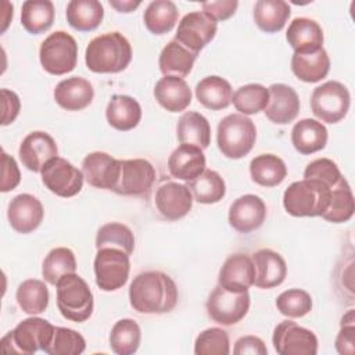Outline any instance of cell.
<instances>
[{"label":"cell","instance_id":"1","mask_svg":"<svg viewBox=\"0 0 355 355\" xmlns=\"http://www.w3.org/2000/svg\"><path fill=\"white\" fill-rule=\"evenodd\" d=\"M179 300V291L172 277L159 270L139 273L129 287V301L139 313L171 312Z\"/></svg>","mask_w":355,"mask_h":355},{"label":"cell","instance_id":"2","mask_svg":"<svg viewBox=\"0 0 355 355\" xmlns=\"http://www.w3.org/2000/svg\"><path fill=\"white\" fill-rule=\"evenodd\" d=\"M132 60V46L119 32H107L92 39L85 51L86 67L96 73H116Z\"/></svg>","mask_w":355,"mask_h":355},{"label":"cell","instance_id":"3","mask_svg":"<svg viewBox=\"0 0 355 355\" xmlns=\"http://www.w3.org/2000/svg\"><path fill=\"white\" fill-rule=\"evenodd\" d=\"M331 197V187L316 179L291 183L283 194L284 209L293 216H322Z\"/></svg>","mask_w":355,"mask_h":355},{"label":"cell","instance_id":"4","mask_svg":"<svg viewBox=\"0 0 355 355\" xmlns=\"http://www.w3.org/2000/svg\"><path fill=\"white\" fill-rule=\"evenodd\" d=\"M257 140L255 123L243 114H230L220 119L216 130L219 151L232 159L245 157Z\"/></svg>","mask_w":355,"mask_h":355},{"label":"cell","instance_id":"5","mask_svg":"<svg viewBox=\"0 0 355 355\" xmlns=\"http://www.w3.org/2000/svg\"><path fill=\"white\" fill-rule=\"evenodd\" d=\"M57 306L60 313L72 322L82 323L93 313V293L76 273L62 276L57 284Z\"/></svg>","mask_w":355,"mask_h":355},{"label":"cell","instance_id":"6","mask_svg":"<svg viewBox=\"0 0 355 355\" xmlns=\"http://www.w3.org/2000/svg\"><path fill=\"white\" fill-rule=\"evenodd\" d=\"M55 326L42 318H28L19 322L14 330L8 331L0 341V347L4 352L15 354H35L36 351H44L50 344Z\"/></svg>","mask_w":355,"mask_h":355},{"label":"cell","instance_id":"7","mask_svg":"<svg viewBox=\"0 0 355 355\" xmlns=\"http://www.w3.org/2000/svg\"><path fill=\"white\" fill-rule=\"evenodd\" d=\"M40 64L51 75L71 72L78 62L76 40L64 31L50 33L40 44Z\"/></svg>","mask_w":355,"mask_h":355},{"label":"cell","instance_id":"8","mask_svg":"<svg viewBox=\"0 0 355 355\" xmlns=\"http://www.w3.org/2000/svg\"><path fill=\"white\" fill-rule=\"evenodd\" d=\"M349 105V92L337 80H327L315 87L311 96V110L313 115L326 123L340 122L347 115Z\"/></svg>","mask_w":355,"mask_h":355},{"label":"cell","instance_id":"9","mask_svg":"<svg viewBox=\"0 0 355 355\" xmlns=\"http://www.w3.org/2000/svg\"><path fill=\"white\" fill-rule=\"evenodd\" d=\"M96 284L103 291H115L123 287L129 279V255L118 248H98L94 257Z\"/></svg>","mask_w":355,"mask_h":355},{"label":"cell","instance_id":"10","mask_svg":"<svg viewBox=\"0 0 355 355\" xmlns=\"http://www.w3.org/2000/svg\"><path fill=\"white\" fill-rule=\"evenodd\" d=\"M208 316L223 326L239 323L250 309L248 291L233 293L220 287L219 284L212 290L207 300Z\"/></svg>","mask_w":355,"mask_h":355},{"label":"cell","instance_id":"11","mask_svg":"<svg viewBox=\"0 0 355 355\" xmlns=\"http://www.w3.org/2000/svg\"><path fill=\"white\" fill-rule=\"evenodd\" d=\"M272 343L280 355H315L318 352L315 333L293 320H283L275 327Z\"/></svg>","mask_w":355,"mask_h":355},{"label":"cell","instance_id":"12","mask_svg":"<svg viewBox=\"0 0 355 355\" xmlns=\"http://www.w3.org/2000/svg\"><path fill=\"white\" fill-rule=\"evenodd\" d=\"M83 173L61 157L50 159L42 169L43 184L55 196L73 197L83 186Z\"/></svg>","mask_w":355,"mask_h":355},{"label":"cell","instance_id":"13","mask_svg":"<svg viewBox=\"0 0 355 355\" xmlns=\"http://www.w3.org/2000/svg\"><path fill=\"white\" fill-rule=\"evenodd\" d=\"M216 31L218 22L214 18L204 11H193L180 19L175 40L198 54L215 37Z\"/></svg>","mask_w":355,"mask_h":355},{"label":"cell","instance_id":"14","mask_svg":"<svg viewBox=\"0 0 355 355\" xmlns=\"http://www.w3.org/2000/svg\"><path fill=\"white\" fill-rule=\"evenodd\" d=\"M155 180L153 164L143 158L121 159L118 182L112 191L122 196H143L150 191Z\"/></svg>","mask_w":355,"mask_h":355},{"label":"cell","instance_id":"15","mask_svg":"<svg viewBox=\"0 0 355 355\" xmlns=\"http://www.w3.org/2000/svg\"><path fill=\"white\" fill-rule=\"evenodd\" d=\"M121 159L104 151H93L82 161V173L86 182L97 189L114 190L119 176Z\"/></svg>","mask_w":355,"mask_h":355},{"label":"cell","instance_id":"16","mask_svg":"<svg viewBox=\"0 0 355 355\" xmlns=\"http://www.w3.org/2000/svg\"><path fill=\"white\" fill-rule=\"evenodd\" d=\"M266 218V205L255 194L236 198L229 208V225L239 233H250L262 226Z\"/></svg>","mask_w":355,"mask_h":355},{"label":"cell","instance_id":"17","mask_svg":"<svg viewBox=\"0 0 355 355\" xmlns=\"http://www.w3.org/2000/svg\"><path fill=\"white\" fill-rule=\"evenodd\" d=\"M19 159L26 169L32 172H42L43 166L58 155L55 140L46 132H31L22 140L19 150Z\"/></svg>","mask_w":355,"mask_h":355},{"label":"cell","instance_id":"18","mask_svg":"<svg viewBox=\"0 0 355 355\" xmlns=\"http://www.w3.org/2000/svg\"><path fill=\"white\" fill-rule=\"evenodd\" d=\"M255 268L252 258L247 254H233L222 265L218 276V284L227 291L243 293L254 284Z\"/></svg>","mask_w":355,"mask_h":355},{"label":"cell","instance_id":"19","mask_svg":"<svg viewBox=\"0 0 355 355\" xmlns=\"http://www.w3.org/2000/svg\"><path fill=\"white\" fill-rule=\"evenodd\" d=\"M44 216V209L35 196L24 193L15 196L7 209V218L11 227L22 234L31 233L39 227Z\"/></svg>","mask_w":355,"mask_h":355},{"label":"cell","instance_id":"20","mask_svg":"<svg viewBox=\"0 0 355 355\" xmlns=\"http://www.w3.org/2000/svg\"><path fill=\"white\" fill-rule=\"evenodd\" d=\"M155 207L164 218L178 220L190 212L193 194L186 184L166 182L159 186L155 193Z\"/></svg>","mask_w":355,"mask_h":355},{"label":"cell","instance_id":"21","mask_svg":"<svg viewBox=\"0 0 355 355\" xmlns=\"http://www.w3.org/2000/svg\"><path fill=\"white\" fill-rule=\"evenodd\" d=\"M269 100L263 110L266 118L277 125L293 122L300 112V97L297 92L284 83L269 86Z\"/></svg>","mask_w":355,"mask_h":355},{"label":"cell","instance_id":"22","mask_svg":"<svg viewBox=\"0 0 355 355\" xmlns=\"http://www.w3.org/2000/svg\"><path fill=\"white\" fill-rule=\"evenodd\" d=\"M255 268L254 284L259 288H273L280 286L287 275V265L283 257L270 250L261 248L252 254Z\"/></svg>","mask_w":355,"mask_h":355},{"label":"cell","instance_id":"23","mask_svg":"<svg viewBox=\"0 0 355 355\" xmlns=\"http://www.w3.org/2000/svg\"><path fill=\"white\" fill-rule=\"evenodd\" d=\"M94 97L92 83L82 76H71L61 80L54 89L55 103L67 111H80L86 108Z\"/></svg>","mask_w":355,"mask_h":355},{"label":"cell","instance_id":"24","mask_svg":"<svg viewBox=\"0 0 355 355\" xmlns=\"http://www.w3.org/2000/svg\"><path fill=\"white\" fill-rule=\"evenodd\" d=\"M169 173L180 180H193L205 169V155L201 148L180 144L168 158Z\"/></svg>","mask_w":355,"mask_h":355},{"label":"cell","instance_id":"25","mask_svg":"<svg viewBox=\"0 0 355 355\" xmlns=\"http://www.w3.org/2000/svg\"><path fill=\"white\" fill-rule=\"evenodd\" d=\"M286 39L294 53H313L323 47L320 25L306 17H298L290 22Z\"/></svg>","mask_w":355,"mask_h":355},{"label":"cell","instance_id":"26","mask_svg":"<svg viewBox=\"0 0 355 355\" xmlns=\"http://www.w3.org/2000/svg\"><path fill=\"white\" fill-rule=\"evenodd\" d=\"M154 97L166 111L180 112L190 105L191 90L184 79L178 76H164L155 83Z\"/></svg>","mask_w":355,"mask_h":355},{"label":"cell","instance_id":"27","mask_svg":"<svg viewBox=\"0 0 355 355\" xmlns=\"http://www.w3.org/2000/svg\"><path fill=\"white\" fill-rule=\"evenodd\" d=\"M107 122L116 130H132L141 119V107L136 98L126 94H114L105 108Z\"/></svg>","mask_w":355,"mask_h":355},{"label":"cell","instance_id":"28","mask_svg":"<svg viewBox=\"0 0 355 355\" xmlns=\"http://www.w3.org/2000/svg\"><path fill=\"white\" fill-rule=\"evenodd\" d=\"M327 137L326 126L311 118L301 119L291 130V143L294 148L305 155L323 150L327 144Z\"/></svg>","mask_w":355,"mask_h":355},{"label":"cell","instance_id":"29","mask_svg":"<svg viewBox=\"0 0 355 355\" xmlns=\"http://www.w3.org/2000/svg\"><path fill=\"white\" fill-rule=\"evenodd\" d=\"M291 71L302 82L315 83L327 76L330 58L322 47L313 53H294L291 57Z\"/></svg>","mask_w":355,"mask_h":355},{"label":"cell","instance_id":"30","mask_svg":"<svg viewBox=\"0 0 355 355\" xmlns=\"http://www.w3.org/2000/svg\"><path fill=\"white\" fill-rule=\"evenodd\" d=\"M197 55L198 54L190 51L173 39L161 50L158 60L159 71L164 76H178L183 79L191 72Z\"/></svg>","mask_w":355,"mask_h":355},{"label":"cell","instance_id":"31","mask_svg":"<svg viewBox=\"0 0 355 355\" xmlns=\"http://www.w3.org/2000/svg\"><path fill=\"white\" fill-rule=\"evenodd\" d=\"M176 133L180 144H190L204 150L211 143V125L208 119L197 111L182 114L178 121Z\"/></svg>","mask_w":355,"mask_h":355},{"label":"cell","instance_id":"32","mask_svg":"<svg viewBox=\"0 0 355 355\" xmlns=\"http://www.w3.org/2000/svg\"><path fill=\"white\" fill-rule=\"evenodd\" d=\"M233 90L230 83L218 76L211 75L201 79L196 86V97L197 100L208 110L218 111L229 107L232 103Z\"/></svg>","mask_w":355,"mask_h":355},{"label":"cell","instance_id":"33","mask_svg":"<svg viewBox=\"0 0 355 355\" xmlns=\"http://www.w3.org/2000/svg\"><path fill=\"white\" fill-rule=\"evenodd\" d=\"M291 8L284 0H258L254 6V21L266 33L282 31L290 18Z\"/></svg>","mask_w":355,"mask_h":355},{"label":"cell","instance_id":"34","mask_svg":"<svg viewBox=\"0 0 355 355\" xmlns=\"http://www.w3.org/2000/svg\"><path fill=\"white\" fill-rule=\"evenodd\" d=\"M103 18L104 8L97 0H72L67 6V21L79 32L94 31Z\"/></svg>","mask_w":355,"mask_h":355},{"label":"cell","instance_id":"35","mask_svg":"<svg viewBox=\"0 0 355 355\" xmlns=\"http://www.w3.org/2000/svg\"><path fill=\"white\" fill-rule=\"evenodd\" d=\"M251 179L263 187H275L287 176L284 161L275 154H261L250 162Z\"/></svg>","mask_w":355,"mask_h":355},{"label":"cell","instance_id":"36","mask_svg":"<svg viewBox=\"0 0 355 355\" xmlns=\"http://www.w3.org/2000/svg\"><path fill=\"white\" fill-rule=\"evenodd\" d=\"M54 4L50 0H26L21 10V24L32 35L49 31L54 22Z\"/></svg>","mask_w":355,"mask_h":355},{"label":"cell","instance_id":"37","mask_svg":"<svg viewBox=\"0 0 355 355\" xmlns=\"http://www.w3.org/2000/svg\"><path fill=\"white\" fill-rule=\"evenodd\" d=\"M354 211H355L354 194L347 179L343 176L337 182V184L331 187L330 204L326 212L322 215V218L327 222L343 223L352 218Z\"/></svg>","mask_w":355,"mask_h":355},{"label":"cell","instance_id":"38","mask_svg":"<svg viewBox=\"0 0 355 355\" xmlns=\"http://www.w3.org/2000/svg\"><path fill=\"white\" fill-rule=\"evenodd\" d=\"M179 11L171 0L151 1L143 15L146 28L154 35H164L173 29L178 22Z\"/></svg>","mask_w":355,"mask_h":355},{"label":"cell","instance_id":"39","mask_svg":"<svg viewBox=\"0 0 355 355\" xmlns=\"http://www.w3.org/2000/svg\"><path fill=\"white\" fill-rule=\"evenodd\" d=\"M187 187L190 189L194 200L200 204L219 202L226 194L223 178L212 169H204L201 175L190 180Z\"/></svg>","mask_w":355,"mask_h":355},{"label":"cell","instance_id":"40","mask_svg":"<svg viewBox=\"0 0 355 355\" xmlns=\"http://www.w3.org/2000/svg\"><path fill=\"white\" fill-rule=\"evenodd\" d=\"M15 298L25 313L37 315L44 312L49 305V288L42 280L28 279L18 286Z\"/></svg>","mask_w":355,"mask_h":355},{"label":"cell","instance_id":"41","mask_svg":"<svg viewBox=\"0 0 355 355\" xmlns=\"http://www.w3.org/2000/svg\"><path fill=\"white\" fill-rule=\"evenodd\" d=\"M141 341V330L133 319L115 322L110 333L111 349L118 355H132L137 351Z\"/></svg>","mask_w":355,"mask_h":355},{"label":"cell","instance_id":"42","mask_svg":"<svg viewBox=\"0 0 355 355\" xmlns=\"http://www.w3.org/2000/svg\"><path fill=\"white\" fill-rule=\"evenodd\" d=\"M76 272V259L72 250L67 247L53 248L44 258L42 265V276L49 284H57V282L69 273Z\"/></svg>","mask_w":355,"mask_h":355},{"label":"cell","instance_id":"43","mask_svg":"<svg viewBox=\"0 0 355 355\" xmlns=\"http://www.w3.org/2000/svg\"><path fill=\"white\" fill-rule=\"evenodd\" d=\"M269 100V90L259 83H248L239 87L233 96L232 103L243 115H252L263 111Z\"/></svg>","mask_w":355,"mask_h":355},{"label":"cell","instance_id":"44","mask_svg":"<svg viewBox=\"0 0 355 355\" xmlns=\"http://www.w3.org/2000/svg\"><path fill=\"white\" fill-rule=\"evenodd\" d=\"M118 248L130 255L135 250L133 232L123 223L111 222L103 225L96 236V248Z\"/></svg>","mask_w":355,"mask_h":355},{"label":"cell","instance_id":"45","mask_svg":"<svg viewBox=\"0 0 355 355\" xmlns=\"http://www.w3.org/2000/svg\"><path fill=\"white\" fill-rule=\"evenodd\" d=\"M85 348L86 341L80 333L68 327H55L44 352L49 355H79Z\"/></svg>","mask_w":355,"mask_h":355},{"label":"cell","instance_id":"46","mask_svg":"<svg viewBox=\"0 0 355 355\" xmlns=\"http://www.w3.org/2000/svg\"><path fill=\"white\" fill-rule=\"evenodd\" d=\"M277 311L288 318H302L312 309L309 293L301 288H290L276 298Z\"/></svg>","mask_w":355,"mask_h":355},{"label":"cell","instance_id":"47","mask_svg":"<svg viewBox=\"0 0 355 355\" xmlns=\"http://www.w3.org/2000/svg\"><path fill=\"white\" fill-rule=\"evenodd\" d=\"M230 352L229 334L223 329L209 327L201 331L194 343L196 355H227Z\"/></svg>","mask_w":355,"mask_h":355},{"label":"cell","instance_id":"48","mask_svg":"<svg viewBox=\"0 0 355 355\" xmlns=\"http://www.w3.org/2000/svg\"><path fill=\"white\" fill-rule=\"evenodd\" d=\"M343 178L338 166L329 158H318L309 162L304 171V179H316L333 187Z\"/></svg>","mask_w":355,"mask_h":355},{"label":"cell","instance_id":"49","mask_svg":"<svg viewBox=\"0 0 355 355\" xmlns=\"http://www.w3.org/2000/svg\"><path fill=\"white\" fill-rule=\"evenodd\" d=\"M336 349L341 355L355 354V318L349 309L341 319V329L336 337Z\"/></svg>","mask_w":355,"mask_h":355},{"label":"cell","instance_id":"50","mask_svg":"<svg viewBox=\"0 0 355 355\" xmlns=\"http://www.w3.org/2000/svg\"><path fill=\"white\" fill-rule=\"evenodd\" d=\"M21 182V172L15 159L6 151H1V183L0 190L3 193L14 190Z\"/></svg>","mask_w":355,"mask_h":355},{"label":"cell","instance_id":"51","mask_svg":"<svg viewBox=\"0 0 355 355\" xmlns=\"http://www.w3.org/2000/svg\"><path fill=\"white\" fill-rule=\"evenodd\" d=\"M239 7L237 0H219V1H207L202 3V11L208 14L215 21H225L234 15Z\"/></svg>","mask_w":355,"mask_h":355},{"label":"cell","instance_id":"52","mask_svg":"<svg viewBox=\"0 0 355 355\" xmlns=\"http://www.w3.org/2000/svg\"><path fill=\"white\" fill-rule=\"evenodd\" d=\"M1 100H3V116L1 125H10L15 121L21 110V101L17 93L8 89H1Z\"/></svg>","mask_w":355,"mask_h":355},{"label":"cell","instance_id":"53","mask_svg":"<svg viewBox=\"0 0 355 355\" xmlns=\"http://www.w3.org/2000/svg\"><path fill=\"white\" fill-rule=\"evenodd\" d=\"M233 352L236 355H245V354L266 355L268 348L259 337H257V336H243L236 341Z\"/></svg>","mask_w":355,"mask_h":355},{"label":"cell","instance_id":"54","mask_svg":"<svg viewBox=\"0 0 355 355\" xmlns=\"http://www.w3.org/2000/svg\"><path fill=\"white\" fill-rule=\"evenodd\" d=\"M110 6L119 12H130L140 6V1L133 0H110Z\"/></svg>","mask_w":355,"mask_h":355}]
</instances>
